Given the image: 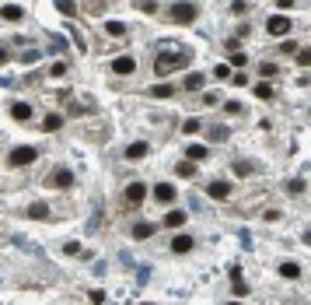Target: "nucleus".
I'll list each match as a JSON object with an SVG mask.
<instances>
[{
    "mask_svg": "<svg viewBox=\"0 0 311 305\" xmlns=\"http://www.w3.org/2000/svg\"><path fill=\"white\" fill-rule=\"evenodd\" d=\"M189 63V56H182V53H161L158 60H154V74H158V78H168L172 70H178V67H185Z\"/></svg>",
    "mask_w": 311,
    "mask_h": 305,
    "instance_id": "1",
    "label": "nucleus"
},
{
    "mask_svg": "<svg viewBox=\"0 0 311 305\" xmlns=\"http://www.w3.org/2000/svg\"><path fill=\"white\" fill-rule=\"evenodd\" d=\"M168 14H172V21H178V25H192V21H196V4H192V0H175Z\"/></svg>",
    "mask_w": 311,
    "mask_h": 305,
    "instance_id": "2",
    "label": "nucleus"
},
{
    "mask_svg": "<svg viewBox=\"0 0 311 305\" xmlns=\"http://www.w3.org/2000/svg\"><path fill=\"white\" fill-rule=\"evenodd\" d=\"M35 158H38V151H35L32 144H21V147H14V151H11L7 165H11V169H25V165H32Z\"/></svg>",
    "mask_w": 311,
    "mask_h": 305,
    "instance_id": "3",
    "label": "nucleus"
},
{
    "mask_svg": "<svg viewBox=\"0 0 311 305\" xmlns=\"http://www.w3.org/2000/svg\"><path fill=\"white\" fill-rule=\"evenodd\" d=\"M290 28H294V25H290V18H283V14H273V18L266 21V32L276 35V39H280V35H290Z\"/></svg>",
    "mask_w": 311,
    "mask_h": 305,
    "instance_id": "4",
    "label": "nucleus"
},
{
    "mask_svg": "<svg viewBox=\"0 0 311 305\" xmlns=\"http://www.w3.org/2000/svg\"><path fill=\"white\" fill-rule=\"evenodd\" d=\"M143 200H147V186H143V182H130V186H126V204L137 207V204H143Z\"/></svg>",
    "mask_w": 311,
    "mask_h": 305,
    "instance_id": "5",
    "label": "nucleus"
},
{
    "mask_svg": "<svg viewBox=\"0 0 311 305\" xmlns=\"http://www.w3.org/2000/svg\"><path fill=\"white\" fill-rule=\"evenodd\" d=\"M137 70V60L133 56H115L112 60V74H119V78H126V74H133Z\"/></svg>",
    "mask_w": 311,
    "mask_h": 305,
    "instance_id": "6",
    "label": "nucleus"
},
{
    "mask_svg": "<svg viewBox=\"0 0 311 305\" xmlns=\"http://www.w3.org/2000/svg\"><path fill=\"white\" fill-rule=\"evenodd\" d=\"M46 182H49L53 189H67V186L73 182V172H70V169H56V172H53V175H49Z\"/></svg>",
    "mask_w": 311,
    "mask_h": 305,
    "instance_id": "7",
    "label": "nucleus"
},
{
    "mask_svg": "<svg viewBox=\"0 0 311 305\" xmlns=\"http://www.w3.org/2000/svg\"><path fill=\"white\" fill-rule=\"evenodd\" d=\"M207 193H210L213 200H227V197H231V182H224V179H213V182L207 186Z\"/></svg>",
    "mask_w": 311,
    "mask_h": 305,
    "instance_id": "8",
    "label": "nucleus"
},
{
    "mask_svg": "<svg viewBox=\"0 0 311 305\" xmlns=\"http://www.w3.org/2000/svg\"><path fill=\"white\" fill-rule=\"evenodd\" d=\"M178 193H175V186L172 182H158V186H154V200H161V204H172Z\"/></svg>",
    "mask_w": 311,
    "mask_h": 305,
    "instance_id": "9",
    "label": "nucleus"
},
{
    "mask_svg": "<svg viewBox=\"0 0 311 305\" xmlns=\"http://www.w3.org/2000/svg\"><path fill=\"white\" fill-rule=\"evenodd\" d=\"M11 116H14L18 123H28V120H32V105H28V102H14V105H11Z\"/></svg>",
    "mask_w": 311,
    "mask_h": 305,
    "instance_id": "10",
    "label": "nucleus"
},
{
    "mask_svg": "<svg viewBox=\"0 0 311 305\" xmlns=\"http://www.w3.org/2000/svg\"><path fill=\"white\" fill-rule=\"evenodd\" d=\"M154 232H158V224H150V221H140V224H133V239H150Z\"/></svg>",
    "mask_w": 311,
    "mask_h": 305,
    "instance_id": "11",
    "label": "nucleus"
},
{
    "mask_svg": "<svg viewBox=\"0 0 311 305\" xmlns=\"http://www.w3.org/2000/svg\"><path fill=\"white\" fill-rule=\"evenodd\" d=\"M192 246H196V239H192V235H175V242H172V253H189Z\"/></svg>",
    "mask_w": 311,
    "mask_h": 305,
    "instance_id": "12",
    "label": "nucleus"
},
{
    "mask_svg": "<svg viewBox=\"0 0 311 305\" xmlns=\"http://www.w3.org/2000/svg\"><path fill=\"white\" fill-rule=\"evenodd\" d=\"M28 218H35V221H46V218H49V204H42V200H35V204L28 207Z\"/></svg>",
    "mask_w": 311,
    "mask_h": 305,
    "instance_id": "13",
    "label": "nucleus"
},
{
    "mask_svg": "<svg viewBox=\"0 0 311 305\" xmlns=\"http://www.w3.org/2000/svg\"><path fill=\"white\" fill-rule=\"evenodd\" d=\"M185 158H189V162H203V158H207V144H189V147H185Z\"/></svg>",
    "mask_w": 311,
    "mask_h": 305,
    "instance_id": "14",
    "label": "nucleus"
},
{
    "mask_svg": "<svg viewBox=\"0 0 311 305\" xmlns=\"http://www.w3.org/2000/svg\"><path fill=\"white\" fill-rule=\"evenodd\" d=\"M0 18H4V21H21V18H25V11H21L18 4H7L4 11H0Z\"/></svg>",
    "mask_w": 311,
    "mask_h": 305,
    "instance_id": "15",
    "label": "nucleus"
},
{
    "mask_svg": "<svg viewBox=\"0 0 311 305\" xmlns=\"http://www.w3.org/2000/svg\"><path fill=\"white\" fill-rule=\"evenodd\" d=\"M143 155H147V144H143V140H137V144L126 147V158H130V162H137V158H143Z\"/></svg>",
    "mask_w": 311,
    "mask_h": 305,
    "instance_id": "16",
    "label": "nucleus"
},
{
    "mask_svg": "<svg viewBox=\"0 0 311 305\" xmlns=\"http://www.w3.org/2000/svg\"><path fill=\"white\" fill-rule=\"evenodd\" d=\"M231 288H235V295H248V284L242 281V274H238V266L231 270Z\"/></svg>",
    "mask_w": 311,
    "mask_h": 305,
    "instance_id": "17",
    "label": "nucleus"
},
{
    "mask_svg": "<svg viewBox=\"0 0 311 305\" xmlns=\"http://www.w3.org/2000/svg\"><path fill=\"white\" fill-rule=\"evenodd\" d=\"M175 172H178L182 179H192V175H196V162H189V158H185V162L175 165Z\"/></svg>",
    "mask_w": 311,
    "mask_h": 305,
    "instance_id": "18",
    "label": "nucleus"
},
{
    "mask_svg": "<svg viewBox=\"0 0 311 305\" xmlns=\"http://www.w3.org/2000/svg\"><path fill=\"white\" fill-rule=\"evenodd\" d=\"M60 127H63V116H60V112H49V116L42 120V130H49V133L60 130Z\"/></svg>",
    "mask_w": 311,
    "mask_h": 305,
    "instance_id": "19",
    "label": "nucleus"
},
{
    "mask_svg": "<svg viewBox=\"0 0 311 305\" xmlns=\"http://www.w3.org/2000/svg\"><path fill=\"white\" fill-rule=\"evenodd\" d=\"M259 74H262V78H276V74H280V63L262 60V63H259Z\"/></svg>",
    "mask_w": 311,
    "mask_h": 305,
    "instance_id": "20",
    "label": "nucleus"
},
{
    "mask_svg": "<svg viewBox=\"0 0 311 305\" xmlns=\"http://www.w3.org/2000/svg\"><path fill=\"white\" fill-rule=\"evenodd\" d=\"M165 224H168V228H182V224H185V214H182V211H168Z\"/></svg>",
    "mask_w": 311,
    "mask_h": 305,
    "instance_id": "21",
    "label": "nucleus"
},
{
    "mask_svg": "<svg viewBox=\"0 0 311 305\" xmlns=\"http://www.w3.org/2000/svg\"><path fill=\"white\" fill-rule=\"evenodd\" d=\"M56 11L67 14V18H73L77 14V4H73V0H56Z\"/></svg>",
    "mask_w": 311,
    "mask_h": 305,
    "instance_id": "22",
    "label": "nucleus"
},
{
    "mask_svg": "<svg viewBox=\"0 0 311 305\" xmlns=\"http://www.w3.org/2000/svg\"><path fill=\"white\" fill-rule=\"evenodd\" d=\"M150 95H154V98H172V95H175V88H172V85H154V88H150Z\"/></svg>",
    "mask_w": 311,
    "mask_h": 305,
    "instance_id": "23",
    "label": "nucleus"
},
{
    "mask_svg": "<svg viewBox=\"0 0 311 305\" xmlns=\"http://www.w3.org/2000/svg\"><path fill=\"white\" fill-rule=\"evenodd\" d=\"M252 91H255V95H259L262 102H269V98H273V95H276V88H273V85H255Z\"/></svg>",
    "mask_w": 311,
    "mask_h": 305,
    "instance_id": "24",
    "label": "nucleus"
},
{
    "mask_svg": "<svg viewBox=\"0 0 311 305\" xmlns=\"http://www.w3.org/2000/svg\"><path fill=\"white\" fill-rule=\"evenodd\" d=\"M203 81H207L203 74H189V78H185V88H189V91H200V88H203Z\"/></svg>",
    "mask_w": 311,
    "mask_h": 305,
    "instance_id": "25",
    "label": "nucleus"
},
{
    "mask_svg": "<svg viewBox=\"0 0 311 305\" xmlns=\"http://www.w3.org/2000/svg\"><path fill=\"white\" fill-rule=\"evenodd\" d=\"M105 32H108V35H115V39H123V35H126V25H123V21H108V25H105Z\"/></svg>",
    "mask_w": 311,
    "mask_h": 305,
    "instance_id": "26",
    "label": "nucleus"
},
{
    "mask_svg": "<svg viewBox=\"0 0 311 305\" xmlns=\"http://www.w3.org/2000/svg\"><path fill=\"white\" fill-rule=\"evenodd\" d=\"M231 74H235V70H231V63H217L213 78H217V81H231Z\"/></svg>",
    "mask_w": 311,
    "mask_h": 305,
    "instance_id": "27",
    "label": "nucleus"
},
{
    "mask_svg": "<svg viewBox=\"0 0 311 305\" xmlns=\"http://www.w3.org/2000/svg\"><path fill=\"white\" fill-rule=\"evenodd\" d=\"M280 274L294 281V277H301V266H297V263H280Z\"/></svg>",
    "mask_w": 311,
    "mask_h": 305,
    "instance_id": "28",
    "label": "nucleus"
},
{
    "mask_svg": "<svg viewBox=\"0 0 311 305\" xmlns=\"http://www.w3.org/2000/svg\"><path fill=\"white\" fill-rule=\"evenodd\" d=\"M297 63H301V67H311V46L297 49Z\"/></svg>",
    "mask_w": 311,
    "mask_h": 305,
    "instance_id": "29",
    "label": "nucleus"
},
{
    "mask_svg": "<svg viewBox=\"0 0 311 305\" xmlns=\"http://www.w3.org/2000/svg\"><path fill=\"white\" fill-rule=\"evenodd\" d=\"M63 253H67V256H84V253H81V242H67Z\"/></svg>",
    "mask_w": 311,
    "mask_h": 305,
    "instance_id": "30",
    "label": "nucleus"
},
{
    "mask_svg": "<svg viewBox=\"0 0 311 305\" xmlns=\"http://www.w3.org/2000/svg\"><path fill=\"white\" fill-rule=\"evenodd\" d=\"M182 130H185V133H200V120H185Z\"/></svg>",
    "mask_w": 311,
    "mask_h": 305,
    "instance_id": "31",
    "label": "nucleus"
},
{
    "mask_svg": "<svg viewBox=\"0 0 311 305\" xmlns=\"http://www.w3.org/2000/svg\"><path fill=\"white\" fill-rule=\"evenodd\" d=\"M38 56H42V53H38V49H28V53H21V63H35Z\"/></svg>",
    "mask_w": 311,
    "mask_h": 305,
    "instance_id": "32",
    "label": "nucleus"
},
{
    "mask_svg": "<svg viewBox=\"0 0 311 305\" xmlns=\"http://www.w3.org/2000/svg\"><path fill=\"white\" fill-rule=\"evenodd\" d=\"M137 7H143L147 14H154V11H158V4H154V0H137Z\"/></svg>",
    "mask_w": 311,
    "mask_h": 305,
    "instance_id": "33",
    "label": "nucleus"
},
{
    "mask_svg": "<svg viewBox=\"0 0 311 305\" xmlns=\"http://www.w3.org/2000/svg\"><path fill=\"white\" fill-rule=\"evenodd\" d=\"M248 172H252L248 162H235V175H248Z\"/></svg>",
    "mask_w": 311,
    "mask_h": 305,
    "instance_id": "34",
    "label": "nucleus"
},
{
    "mask_svg": "<svg viewBox=\"0 0 311 305\" xmlns=\"http://www.w3.org/2000/svg\"><path fill=\"white\" fill-rule=\"evenodd\" d=\"M245 63H248L245 53H235V56H231V67H245Z\"/></svg>",
    "mask_w": 311,
    "mask_h": 305,
    "instance_id": "35",
    "label": "nucleus"
},
{
    "mask_svg": "<svg viewBox=\"0 0 311 305\" xmlns=\"http://www.w3.org/2000/svg\"><path fill=\"white\" fill-rule=\"evenodd\" d=\"M231 11H235V14H245V11H248V4H245V0H235V4H231Z\"/></svg>",
    "mask_w": 311,
    "mask_h": 305,
    "instance_id": "36",
    "label": "nucleus"
},
{
    "mask_svg": "<svg viewBox=\"0 0 311 305\" xmlns=\"http://www.w3.org/2000/svg\"><path fill=\"white\" fill-rule=\"evenodd\" d=\"M53 49H56V53L67 49V39H63V35H53Z\"/></svg>",
    "mask_w": 311,
    "mask_h": 305,
    "instance_id": "37",
    "label": "nucleus"
},
{
    "mask_svg": "<svg viewBox=\"0 0 311 305\" xmlns=\"http://www.w3.org/2000/svg\"><path fill=\"white\" fill-rule=\"evenodd\" d=\"M287 189H290V193H304V182H301V179H294V182H290Z\"/></svg>",
    "mask_w": 311,
    "mask_h": 305,
    "instance_id": "38",
    "label": "nucleus"
},
{
    "mask_svg": "<svg viewBox=\"0 0 311 305\" xmlns=\"http://www.w3.org/2000/svg\"><path fill=\"white\" fill-rule=\"evenodd\" d=\"M210 137H213V140H220V137H227V130H224V127H213V130H210Z\"/></svg>",
    "mask_w": 311,
    "mask_h": 305,
    "instance_id": "39",
    "label": "nucleus"
},
{
    "mask_svg": "<svg viewBox=\"0 0 311 305\" xmlns=\"http://www.w3.org/2000/svg\"><path fill=\"white\" fill-rule=\"evenodd\" d=\"M276 7H283V11H290V7H294V0H276Z\"/></svg>",
    "mask_w": 311,
    "mask_h": 305,
    "instance_id": "40",
    "label": "nucleus"
},
{
    "mask_svg": "<svg viewBox=\"0 0 311 305\" xmlns=\"http://www.w3.org/2000/svg\"><path fill=\"white\" fill-rule=\"evenodd\" d=\"M102 4H105V0H88V7H91V11H102Z\"/></svg>",
    "mask_w": 311,
    "mask_h": 305,
    "instance_id": "41",
    "label": "nucleus"
},
{
    "mask_svg": "<svg viewBox=\"0 0 311 305\" xmlns=\"http://www.w3.org/2000/svg\"><path fill=\"white\" fill-rule=\"evenodd\" d=\"M7 60H11V56H7V49H0V67H4Z\"/></svg>",
    "mask_w": 311,
    "mask_h": 305,
    "instance_id": "42",
    "label": "nucleus"
},
{
    "mask_svg": "<svg viewBox=\"0 0 311 305\" xmlns=\"http://www.w3.org/2000/svg\"><path fill=\"white\" fill-rule=\"evenodd\" d=\"M304 242H311V232H304Z\"/></svg>",
    "mask_w": 311,
    "mask_h": 305,
    "instance_id": "43",
    "label": "nucleus"
},
{
    "mask_svg": "<svg viewBox=\"0 0 311 305\" xmlns=\"http://www.w3.org/2000/svg\"><path fill=\"white\" fill-rule=\"evenodd\" d=\"M227 305H242V302H227Z\"/></svg>",
    "mask_w": 311,
    "mask_h": 305,
    "instance_id": "44",
    "label": "nucleus"
},
{
    "mask_svg": "<svg viewBox=\"0 0 311 305\" xmlns=\"http://www.w3.org/2000/svg\"><path fill=\"white\" fill-rule=\"evenodd\" d=\"M143 305H150V302H143Z\"/></svg>",
    "mask_w": 311,
    "mask_h": 305,
    "instance_id": "45",
    "label": "nucleus"
}]
</instances>
